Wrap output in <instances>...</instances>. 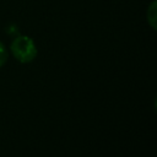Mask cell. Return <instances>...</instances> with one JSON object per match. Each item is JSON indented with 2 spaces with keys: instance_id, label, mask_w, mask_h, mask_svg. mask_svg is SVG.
Segmentation results:
<instances>
[{
  "instance_id": "obj_1",
  "label": "cell",
  "mask_w": 157,
  "mask_h": 157,
  "mask_svg": "<svg viewBox=\"0 0 157 157\" xmlns=\"http://www.w3.org/2000/svg\"><path fill=\"white\" fill-rule=\"evenodd\" d=\"M10 50L13 58L22 64H27L34 60L38 53L34 40L28 36H17L11 42Z\"/></svg>"
},
{
  "instance_id": "obj_2",
  "label": "cell",
  "mask_w": 157,
  "mask_h": 157,
  "mask_svg": "<svg viewBox=\"0 0 157 157\" xmlns=\"http://www.w3.org/2000/svg\"><path fill=\"white\" fill-rule=\"evenodd\" d=\"M146 20H147V23L150 25V27L153 31H156L157 29V1L156 0H152L150 6L147 7Z\"/></svg>"
},
{
  "instance_id": "obj_3",
  "label": "cell",
  "mask_w": 157,
  "mask_h": 157,
  "mask_svg": "<svg viewBox=\"0 0 157 157\" xmlns=\"http://www.w3.org/2000/svg\"><path fill=\"white\" fill-rule=\"evenodd\" d=\"M7 58H9V52H7L6 47L4 45V43L0 42V67L6 63Z\"/></svg>"
}]
</instances>
